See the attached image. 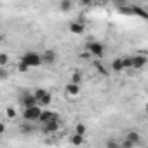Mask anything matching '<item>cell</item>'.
<instances>
[{
  "label": "cell",
  "mask_w": 148,
  "mask_h": 148,
  "mask_svg": "<svg viewBox=\"0 0 148 148\" xmlns=\"http://www.w3.org/2000/svg\"><path fill=\"white\" fill-rule=\"evenodd\" d=\"M70 84L80 86V84H82V73H80V71H75V73H73V75L70 77Z\"/></svg>",
  "instance_id": "obj_16"
},
{
  "label": "cell",
  "mask_w": 148,
  "mask_h": 148,
  "mask_svg": "<svg viewBox=\"0 0 148 148\" xmlns=\"http://www.w3.org/2000/svg\"><path fill=\"white\" fill-rule=\"evenodd\" d=\"M94 68H96V70L101 73V75H108V70H106V68H105L101 63H98V61H96V63H94Z\"/></svg>",
  "instance_id": "obj_21"
},
{
  "label": "cell",
  "mask_w": 148,
  "mask_h": 148,
  "mask_svg": "<svg viewBox=\"0 0 148 148\" xmlns=\"http://www.w3.org/2000/svg\"><path fill=\"white\" fill-rule=\"evenodd\" d=\"M7 117H9V119H14V117H16V112H14V108H12V106H9V108H7Z\"/></svg>",
  "instance_id": "obj_25"
},
{
  "label": "cell",
  "mask_w": 148,
  "mask_h": 148,
  "mask_svg": "<svg viewBox=\"0 0 148 148\" xmlns=\"http://www.w3.org/2000/svg\"><path fill=\"white\" fill-rule=\"evenodd\" d=\"M52 120H58V113H54V112H49V110H44L42 112V115H40V124L42 125H45V124H49V122H52Z\"/></svg>",
  "instance_id": "obj_6"
},
{
  "label": "cell",
  "mask_w": 148,
  "mask_h": 148,
  "mask_svg": "<svg viewBox=\"0 0 148 148\" xmlns=\"http://www.w3.org/2000/svg\"><path fill=\"white\" fill-rule=\"evenodd\" d=\"M59 125H61V124H59V119H58V120H52V122L45 124V125H44V131H45V132H56V131L59 129Z\"/></svg>",
  "instance_id": "obj_14"
},
{
  "label": "cell",
  "mask_w": 148,
  "mask_h": 148,
  "mask_svg": "<svg viewBox=\"0 0 148 148\" xmlns=\"http://www.w3.org/2000/svg\"><path fill=\"white\" fill-rule=\"evenodd\" d=\"M122 63H124V70L132 68V56H125V58H122Z\"/></svg>",
  "instance_id": "obj_19"
},
{
  "label": "cell",
  "mask_w": 148,
  "mask_h": 148,
  "mask_svg": "<svg viewBox=\"0 0 148 148\" xmlns=\"http://www.w3.org/2000/svg\"><path fill=\"white\" fill-rule=\"evenodd\" d=\"M42 106H32V108H25L23 112V119L26 122H35V120H40V115H42Z\"/></svg>",
  "instance_id": "obj_2"
},
{
  "label": "cell",
  "mask_w": 148,
  "mask_h": 148,
  "mask_svg": "<svg viewBox=\"0 0 148 148\" xmlns=\"http://www.w3.org/2000/svg\"><path fill=\"white\" fill-rule=\"evenodd\" d=\"M145 112H146V113H148V103H146V105H145Z\"/></svg>",
  "instance_id": "obj_27"
},
{
  "label": "cell",
  "mask_w": 148,
  "mask_h": 148,
  "mask_svg": "<svg viewBox=\"0 0 148 148\" xmlns=\"http://www.w3.org/2000/svg\"><path fill=\"white\" fill-rule=\"evenodd\" d=\"M132 14H136V16H139V18H143L145 21H148V12L143 9V7H139V5H136V4H132Z\"/></svg>",
  "instance_id": "obj_12"
},
{
  "label": "cell",
  "mask_w": 148,
  "mask_h": 148,
  "mask_svg": "<svg viewBox=\"0 0 148 148\" xmlns=\"http://www.w3.org/2000/svg\"><path fill=\"white\" fill-rule=\"evenodd\" d=\"M56 58H58V54H56V51H52V49H47V51L42 52V59H44V63H47V64L56 63Z\"/></svg>",
  "instance_id": "obj_8"
},
{
  "label": "cell",
  "mask_w": 148,
  "mask_h": 148,
  "mask_svg": "<svg viewBox=\"0 0 148 148\" xmlns=\"http://www.w3.org/2000/svg\"><path fill=\"white\" fill-rule=\"evenodd\" d=\"M120 146H122V148H134V145H132L131 141H127L125 138L122 139V143H120Z\"/></svg>",
  "instance_id": "obj_24"
},
{
  "label": "cell",
  "mask_w": 148,
  "mask_h": 148,
  "mask_svg": "<svg viewBox=\"0 0 148 148\" xmlns=\"http://www.w3.org/2000/svg\"><path fill=\"white\" fill-rule=\"evenodd\" d=\"M86 131H87V129H86L84 124H77V125H75V134H82V136H86Z\"/></svg>",
  "instance_id": "obj_22"
},
{
  "label": "cell",
  "mask_w": 148,
  "mask_h": 148,
  "mask_svg": "<svg viewBox=\"0 0 148 148\" xmlns=\"http://www.w3.org/2000/svg\"><path fill=\"white\" fill-rule=\"evenodd\" d=\"M68 28H70V32H71V33H75V35H82V33H84V30H86V25H84V23H80V21H71V23L68 25Z\"/></svg>",
  "instance_id": "obj_7"
},
{
  "label": "cell",
  "mask_w": 148,
  "mask_h": 148,
  "mask_svg": "<svg viewBox=\"0 0 148 148\" xmlns=\"http://www.w3.org/2000/svg\"><path fill=\"white\" fill-rule=\"evenodd\" d=\"M33 96H35V99H37V103H38V106H47L51 101H52V98H51V94L45 91V89H37L35 92H33Z\"/></svg>",
  "instance_id": "obj_3"
},
{
  "label": "cell",
  "mask_w": 148,
  "mask_h": 148,
  "mask_svg": "<svg viewBox=\"0 0 148 148\" xmlns=\"http://www.w3.org/2000/svg\"><path fill=\"white\" fill-rule=\"evenodd\" d=\"M30 70V66L28 64H25L23 61H19V64H18V71H21V73H26Z\"/></svg>",
  "instance_id": "obj_23"
},
{
  "label": "cell",
  "mask_w": 148,
  "mask_h": 148,
  "mask_svg": "<svg viewBox=\"0 0 148 148\" xmlns=\"http://www.w3.org/2000/svg\"><path fill=\"white\" fill-rule=\"evenodd\" d=\"M21 131H23V132H32V131H33V127H32L30 124H23V127H21Z\"/></svg>",
  "instance_id": "obj_26"
},
{
  "label": "cell",
  "mask_w": 148,
  "mask_h": 148,
  "mask_svg": "<svg viewBox=\"0 0 148 148\" xmlns=\"http://www.w3.org/2000/svg\"><path fill=\"white\" fill-rule=\"evenodd\" d=\"M66 92H68L70 96H77V94L80 92V86H75V84H68V86H66Z\"/></svg>",
  "instance_id": "obj_15"
},
{
  "label": "cell",
  "mask_w": 148,
  "mask_h": 148,
  "mask_svg": "<svg viewBox=\"0 0 148 148\" xmlns=\"http://www.w3.org/2000/svg\"><path fill=\"white\" fill-rule=\"evenodd\" d=\"M7 63H9V54L2 52V54H0V66L5 68V66H7Z\"/></svg>",
  "instance_id": "obj_20"
},
{
  "label": "cell",
  "mask_w": 148,
  "mask_h": 148,
  "mask_svg": "<svg viewBox=\"0 0 148 148\" xmlns=\"http://www.w3.org/2000/svg\"><path fill=\"white\" fill-rule=\"evenodd\" d=\"M59 9L61 11H71L73 9V2H71V0H63V2H59Z\"/></svg>",
  "instance_id": "obj_17"
},
{
  "label": "cell",
  "mask_w": 148,
  "mask_h": 148,
  "mask_svg": "<svg viewBox=\"0 0 148 148\" xmlns=\"http://www.w3.org/2000/svg\"><path fill=\"white\" fill-rule=\"evenodd\" d=\"M21 61H23L25 64H28L30 68H37V66H40V64L44 63L42 54H40V52H35V51H28V52H25L23 58H21Z\"/></svg>",
  "instance_id": "obj_1"
},
{
  "label": "cell",
  "mask_w": 148,
  "mask_h": 148,
  "mask_svg": "<svg viewBox=\"0 0 148 148\" xmlns=\"http://www.w3.org/2000/svg\"><path fill=\"white\" fill-rule=\"evenodd\" d=\"M112 71L113 73H120L124 71V63H122V58H117L112 61Z\"/></svg>",
  "instance_id": "obj_11"
},
{
  "label": "cell",
  "mask_w": 148,
  "mask_h": 148,
  "mask_svg": "<svg viewBox=\"0 0 148 148\" xmlns=\"http://www.w3.org/2000/svg\"><path fill=\"white\" fill-rule=\"evenodd\" d=\"M84 141H86V136H82V134H71V136H70V143L75 145V146L84 145Z\"/></svg>",
  "instance_id": "obj_13"
},
{
  "label": "cell",
  "mask_w": 148,
  "mask_h": 148,
  "mask_svg": "<svg viewBox=\"0 0 148 148\" xmlns=\"http://www.w3.org/2000/svg\"><path fill=\"white\" fill-rule=\"evenodd\" d=\"M146 63H148L146 56H141V54L132 56V70H143L146 66Z\"/></svg>",
  "instance_id": "obj_5"
},
{
  "label": "cell",
  "mask_w": 148,
  "mask_h": 148,
  "mask_svg": "<svg viewBox=\"0 0 148 148\" xmlns=\"http://www.w3.org/2000/svg\"><path fill=\"white\" fill-rule=\"evenodd\" d=\"M105 146H106V148H122V146H120V143H119L117 139H112V138H110V139H106Z\"/></svg>",
  "instance_id": "obj_18"
},
{
  "label": "cell",
  "mask_w": 148,
  "mask_h": 148,
  "mask_svg": "<svg viewBox=\"0 0 148 148\" xmlns=\"http://www.w3.org/2000/svg\"><path fill=\"white\" fill-rule=\"evenodd\" d=\"M146 148H148V146H146Z\"/></svg>",
  "instance_id": "obj_28"
},
{
  "label": "cell",
  "mask_w": 148,
  "mask_h": 148,
  "mask_svg": "<svg viewBox=\"0 0 148 148\" xmlns=\"http://www.w3.org/2000/svg\"><path fill=\"white\" fill-rule=\"evenodd\" d=\"M125 139L131 141V143L136 146V145L141 143V134H139L138 131H129V132H125Z\"/></svg>",
  "instance_id": "obj_9"
},
{
  "label": "cell",
  "mask_w": 148,
  "mask_h": 148,
  "mask_svg": "<svg viewBox=\"0 0 148 148\" xmlns=\"http://www.w3.org/2000/svg\"><path fill=\"white\" fill-rule=\"evenodd\" d=\"M87 52L91 56H96V58H103L105 56V45L101 42H89L87 44Z\"/></svg>",
  "instance_id": "obj_4"
},
{
  "label": "cell",
  "mask_w": 148,
  "mask_h": 148,
  "mask_svg": "<svg viewBox=\"0 0 148 148\" xmlns=\"http://www.w3.org/2000/svg\"><path fill=\"white\" fill-rule=\"evenodd\" d=\"M21 101H23V106H25V108H32V106H37V105H38L33 94H25V96L21 98Z\"/></svg>",
  "instance_id": "obj_10"
}]
</instances>
